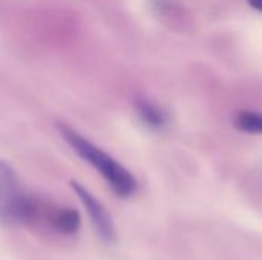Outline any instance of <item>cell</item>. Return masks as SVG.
<instances>
[{"label": "cell", "instance_id": "cell-1", "mask_svg": "<svg viewBox=\"0 0 262 260\" xmlns=\"http://www.w3.org/2000/svg\"><path fill=\"white\" fill-rule=\"evenodd\" d=\"M57 130L66 144L88 164H91L120 198H129L137 192L135 176L109 153L92 144L75 129L64 123H57Z\"/></svg>", "mask_w": 262, "mask_h": 260}, {"label": "cell", "instance_id": "cell-2", "mask_svg": "<svg viewBox=\"0 0 262 260\" xmlns=\"http://www.w3.org/2000/svg\"><path fill=\"white\" fill-rule=\"evenodd\" d=\"M40 210V201L21 190L12 167L0 159V224L12 227L32 222Z\"/></svg>", "mask_w": 262, "mask_h": 260}, {"label": "cell", "instance_id": "cell-3", "mask_svg": "<svg viewBox=\"0 0 262 260\" xmlns=\"http://www.w3.org/2000/svg\"><path fill=\"white\" fill-rule=\"evenodd\" d=\"M71 188L75 192V195L81 201L83 207L86 208V211H88L97 233L100 234V238L104 242L112 244L115 241V238H117V233H115L114 221H112L109 211L106 210V207L86 187H83L77 181H71Z\"/></svg>", "mask_w": 262, "mask_h": 260}, {"label": "cell", "instance_id": "cell-4", "mask_svg": "<svg viewBox=\"0 0 262 260\" xmlns=\"http://www.w3.org/2000/svg\"><path fill=\"white\" fill-rule=\"evenodd\" d=\"M135 112L140 121L150 130H163L167 126V113L157 103L147 98L135 101Z\"/></svg>", "mask_w": 262, "mask_h": 260}, {"label": "cell", "instance_id": "cell-5", "mask_svg": "<svg viewBox=\"0 0 262 260\" xmlns=\"http://www.w3.org/2000/svg\"><path fill=\"white\" fill-rule=\"evenodd\" d=\"M51 224L52 228L61 234H74L81 224L80 213L74 208H58L52 213Z\"/></svg>", "mask_w": 262, "mask_h": 260}, {"label": "cell", "instance_id": "cell-6", "mask_svg": "<svg viewBox=\"0 0 262 260\" xmlns=\"http://www.w3.org/2000/svg\"><path fill=\"white\" fill-rule=\"evenodd\" d=\"M233 124L238 130L246 133H262V113L243 110L235 116Z\"/></svg>", "mask_w": 262, "mask_h": 260}, {"label": "cell", "instance_id": "cell-7", "mask_svg": "<svg viewBox=\"0 0 262 260\" xmlns=\"http://www.w3.org/2000/svg\"><path fill=\"white\" fill-rule=\"evenodd\" d=\"M247 3H249L252 8H255L256 11H261L262 12V0H247Z\"/></svg>", "mask_w": 262, "mask_h": 260}]
</instances>
